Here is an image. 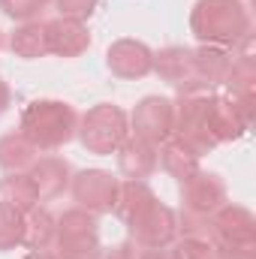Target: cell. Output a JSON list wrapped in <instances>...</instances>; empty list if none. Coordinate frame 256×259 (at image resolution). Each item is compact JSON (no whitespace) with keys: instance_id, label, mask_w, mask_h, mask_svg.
Here are the masks:
<instances>
[{"instance_id":"1","label":"cell","mask_w":256,"mask_h":259,"mask_svg":"<svg viewBox=\"0 0 256 259\" xmlns=\"http://www.w3.org/2000/svg\"><path fill=\"white\" fill-rule=\"evenodd\" d=\"M190 33L202 46L253 55V21L244 0H196Z\"/></svg>"},{"instance_id":"2","label":"cell","mask_w":256,"mask_h":259,"mask_svg":"<svg viewBox=\"0 0 256 259\" xmlns=\"http://www.w3.org/2000/svg\"><path fill=\"white\" fill-rule=\"evenodd\" d=\"M78 115L69 103L61 100H36L21 112L18 130L33 142L36 151H58L75 136Z\"/></svg>"},{"instance_id":"3","label":"cell","mask_w":256,"mask_h":259,"mask_svg":"<svg viewBox=\"0 0 256 259\" xmlns=\"http://www.w3.org/2000/svg\"><path fill=\"white\" fill-rule=\"evenodd\" d=\"M75 136L81 139V145L91 151V154H115L130 136V118L124 109L112 106V103H100L94 106L91 112H84L78 118V127Z\"/></svg>"},{"instance_id":"4","label":"cell","mask_w":256,"mask_h":259,"mask_svg":"<svg viewBox=\"0 0 256 259\" xmlns=\"http://www.w3.org/2000/svg\"><path fill=\"white\" fill-rule=\"evenodd\" d=\"M172 106H175V130H172V136H178L199 157L214 151L217 142H214V136L208 130L211 91H205V94H178V100Z\"/></svg>"},{"instance_id":"5","label":"cell","mask_w":256,"mask_h":259,"mask_svg":"<svg viewBox=\"0 0 256 259\" xmlns=\"http://www.w3.org/2000/svg\"><path fill=\"white\" fill-rule=\"evenodd\" d=\"M127 229L136 247H169L178 238L175 211L160 199H151L142 211H136L127 220Z\"/></svg>"},{"instance_id":"6","label":"cell","mask_w":256,"mask_h":259,"mask_svg":"<svg viewBox=\"0 0 256 259\" xmlns=\"http://www.w3.org/2000/svg\"><path fill=\"white\" fill-rule=\"evenodd\" d=\"M175 130V106L166 97H145L136 103L130 115V136L148 142V145H163Z\"/></svg>"},{"instance_id":"7","label":"cell","mask_w":256,"mask_h":259,"mask_svg":"<svg viewBox=\"0 0 256 259\" xmlns=\"http://www.w3.org/2000/svg\"><path fill=\"white\" fill-rule=\"evenodd\" d=\"M208 241L220 247H256V220L244 205H220L211 214V235Z\"/></svg>"},{"instance_id":"8","label":"cell","mask_w":256,"mask_h":259,"mask_svg":"<svg viewBox=\"0 0 256 259\" xmlns=\"http://www.w3.org/2000/svg\"><path fill=\"white\" fill-rule=\"evenodd\" d=\"M118 184H121V181H118L112 172L84 169V172L72 175L69 190H72V199L78 202V208H84V211H91V214H106V211H112V205H115Z\"/></svg>"},{"instance_id":"9","label":"cell","mask_w":256,"mask_h":259,"mask_svg":"<svg viewBox=\"0 0 256 259\" xmlns=\"http://www.w3.org/2000/svg\"><path fill=\"white\" fill-rule=\"evenodd\" d=\"M220 205H226V181L214 172H196L181 181V211L193 217H211Z\"/></svg>"},{"instance_id":"10","label":"cell","mask_w":256,"mask_h":259,"mask_svg":"<svg viewBox=\"0 0 256 259\" xmlns=\"http://www.w3.org/2000/svg\"><path fill=\"white\" fill-rule=\"evenodd\" d=\"M106 66L118 78H145L154 72V52L139 39H118L106 52Z\"/></svg>"},{"instance_id":"11","label":"cell","mask_w":256,"mask_h":259,"mask_svg":"<svg viewBox=\"0 0 256 259\" xmlns=\"http://www.w3.org/2000/svg\"><path fill=\"white\" fill-rule=\"evenodd\" d=\"M46 39H49V55L58 58H78L91 49V30L78 18H52L46 21Z\"/></svg>"},{"instance_id":"12","label":"cell","mask_w":256,"mask_h":259,"mask_svg":"<svg viewBox=\"0 0 256 259\" xmlns=\"http://www.w3.org/2000/svg\"><path fill=\"white\" fill-rule=\"evenodd\" d=\"M250 115L241 112L238 103H232L229 97H217L211 94V106H208V130L214 136V142H235L250 130Z\"/></svg>"},{"instance_id":"13","label":"cell","mask_w":256,"mask_h":259,"mask_svg":"<svg viewBox=\"0 0 256 259\" xmlns=\"http://www.w3.org/2000/svg\"><path fill=\"white\" fill-rule=\"evenodd\" d=\"M27 175H30V181H33V187H36L39 202H52V199L64 196V190L69 187V181H72L69 163L61 160V157H55V154L36 157L33 166L27 169Z\"/></svg>"},{"instance_id":"14","label":"cell","mask_w":256,"mask_h":259,"mask_svg":"<svg viewBox=\"0 0 256 259\" xmlns=\"http://www.w3.org/2000/svg\"><path fill=\"white\" fill-rule=\"evenodd\" d=\"M223 88L229 91L226 97L232 103H238L244 115L253 118V100H256V58L253 55L232 52V66H229V75H226Z\"/></svg>"},{"instance_id":"15","label":"cell","mask_w":256,"mask_h":259,"mask_svg":"<svg viewBox=\"0 0 256 259\" xmlns=\"http://www.w3.org/2000/svg\"><path fill=\"white\" fill-rule=\"evenodd\" d=\"M115 154H118V172L127 181H145L157 172V148L136 136H127V142Z\"/></svg>"},{"instance_id":"16","label":"cell","mask_w":256,"mask_h":259,"mask_svg":"<svg viewBox=\"0 0 256 259\" xmlns=\"http://www.w3.org/2000/svg\"><path fill=\"white\" fill-rule=\"evenodd\" d=\"M157 166L166 175H172L178 181H187L190 175L199 172V154L193 148H187L178 136H169L163 145H157Z\"/></svg>"},{"instance_id":"17","label":"cell","mask_w":256,"mask_h":259,"mask_svg":"<svg viewBox=\"0 0 256 259\" xmlns=\"http://www.w3.org/2000/svg\"><path fill=\"white\" fill-rule=\"evenodd\" d=\"M154 72L169 81V84H184L196 78V66H193V49L187 46H169L163 52L154 55Z\"/></svg>"},{"instance_id":"18","label":"cell","mask_w":256,"mask_h":259,"mask_svg":"<svg viewBox=\"0 0 256 259\" xmlns=\"http://www.w3.org/2000/svg\"><path fill=\"white\" fill-rule=\"evenodd\" d=\"M193 66H196V78L205 81L214 91L229 75L232 52L229 49H217V46H199V49H193Z\"/></svg>"},{"instance_id":"19","label":"cell","mask_w":256,"mask_h":259,"mask_svg":"<svg viewBox=\"0 0 256 259\" xmlns=\"http://www.w3.org/2000/svg\"><path fill=\"white\" fill-rule=\"evenodd\" d=\"M36 157H39V151L33 148V142H30L21 130L0 136V169H3L6 175H12V172H27Z\"/></svg>"},{"instance_id":"20","label":"cell","mask_w":256,"mask_h":259,"mask_svg":"<svg viewBox=\"0 0 256 259\" xmlns=\"http://www.w3.org/2000/svg\"><path fill=\"white\" fill-rule=\"evenodd\" d=\"M58 238V217L46 208H30L24 214V247L30 250H52Z\"/></svg>"},{"instance_id":"21","label":"cell","mask_w":256,"mask_h":259,"mask_svg":"<svg viewBox=\"0 0 256 259\" xmlns=\"http://www.w3.org/2000/svg\"><path fill=\"white\" fill-rule=\"evenodd\" d=\"M0 205L18 211V214H27L30 208L39 205V196H36V187L30 181L27 172H12L0 181Z\"/></svg>"},{"instance_id":"22","label":"cell","mask_w":256,"mask_h":259,"mask_svg":"<svg viewBox=\"0 0 256 259\" xmlns=\"http://www.w3.org/2000/svg\"><path fill=\"white\" fill-rule=\"evenodd\" d=\"M9 49L15 58H24V61H36V58H46L49 55V39H46V21H24L12 39H9Z\"/></svg>"},{"instance_id":"23","label":"cell","mask_w":256,"mask_h":259,"mask_svg":"<svg viewBox=\"0 0 256 259\" xmlns=\"http://www.w3.org/2000/svg\"><path fill=\"white\" fill-rule=\"evenodd\" d=\"M151 199H157L154 190L145 184V181H121L118 184V196H115V205H112V211H115V217L118 220H124L127 223L130 217L136 214V211H142Z\"/></svg>"},{"instance_id":"24","label":"cell","mask_w":256,"mask_h":259,"mask_svg":"<svg viewBox=\"0 0 256 259\" xmlns=\"http://www.w3.org/2000/svg\"><path fill=\"white\" fill-rule=\"evenodd\" d=\"M97 229H100L97 214H91V211H84L78 205L58 217V238H84V235H97Z\"/></svg>"},{"instance_id":"25","label":"cell","mask_w":256,"mask_h":259,"mask_svg":"<svg viewBox=\"0 0 256 259\" xmlns=\"http://www.w3.org/2000/svg\"><path fill=\"white\" fill-rule=\"evenodd\" d=\"M55 259H103V247L97 241V235H84V238H58L52 247Z\"/></svg>"},{"instance_id":"26","label":"cell","mask_w":256,"mask_h":259,"mask_svg":"<svg viewBox=\"0 0 256 259\" xmlns=\"http://www.w3.org/2000/svg\"><path fill=\"white\" fill-rule=\"evenodd\" d=\"M24 241V214L0 205V250H15Z\"/></svg>"},{"instance_id":"27","label":"cell","mask_w":256,"mask_h":259,"mask_svg":"<svg viewBox=\"0 0 256 259\" xmlns=\"http://www.w3.org/2000/svg\"><path fill=\"white\" fill-rule=\"evenodd\" d=\"M175 259H217V247L208 238H181L172 244Z\"/></svg>"},{"instance_id":"28","label":"cell","mask_w":256,"mask_h":259,"mask_svg":"<svg viewBox=\"0 0 256 259\" xmlns=\"http://www.w3.org/2000/svg\"><path fill=\"white\" fill-rule=\"evenodd\" d=\"M0 9L12 18V21H36V15H39V9H46L42 6V0H0Z\"/></svg>"},{"instance_id":"29","label":"cell","mask_w":256,"mask_h":259,"mask_svg":"<svg viewBox=\"0 0 256 259\" xmlns=\"http://www.w3.org/2000/svg\"><path fill=\"white\" fill-rule=\"evenodd\" d=\"M97 3H100V0H55L58 12H61L64 18H78V21H84L88 15H94Z\"/></svg>"},{"instance_id":"30","label":"cell","mask_w":256,"mask_h":259,"mask_svg":"<svg viewBox=\"0 0 256 259\" xmlns=\"http://www.w3.org/2000/svg\"><path fill=\"white\" fill-rule=\"evenodd\" d=\"M139 250H142V247H136L133 241H127V244H118V247H112L109 253H103V259H139Z\"/></svg>"},{"instance_id":"31","label":"cell","mask_w":256,"mask_h":259,"mask_svg":"<svg viewBox=\"0 0 256 259\" xmlns=\"http://www.w3.org/2000/svg\"><path fill=\"white\" fill-rule=\"evenodd\" d=\"M217 259H256V247H220Z\"/></svg>"},{"instance_id":"32","label":"cell","mask_w":256,"mask_h":259,"mask_svg":"<svg viewBox=\"0 0 256 259\" xmlns=\"http://www.w3.org/2000/svg\"><path fill=\"white\" fill-rule=\"evenodd\" d=\"M139 259H175V250H172V244L169 247H142Z\"/></svg>"},{"instance_id":"33","label":"cell","mask_w":256,"mask_h":259,"mask_svg":"<svg viewBox=\"0 0 256 259\" xmlns=\"http://www.w3.org/2000/svg\"><path fill=\"white\" fill-rule=\"evenodd\" d=\"M9 103H12V91H9V84L0 78V115L9 109Z\"/></svg>"},{"instance_id":"34","label":"cell","mask_w":256,"mask_h":259,"mask_svg":"<svg viewBox=\"0 0 256 259\" xmlns=\"http://www.w3.org/2000/svg\"><path fill=\"white\" fill-rule=\"evenodd\" d=\"M24 259H55V253L52 250H30Z\"/></svg>"},{"instance_id":"35","label":"cell","mask_w":256,"mask_h":259,"mask_svg":"<svg viewBox=\"0 0 256 259\" xmlns=\"http://www.w3.org/2000/svg\"><path fill=\"white\" fill-rule=\"evenodd\" d=\"M49 3H55V0H42V6H49Z\"/></svg>"}]
</instances>
